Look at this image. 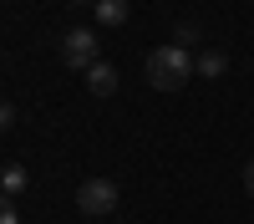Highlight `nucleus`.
<instances>
[{
  "instance_id": "f257e3e1",
  "label": "nucleus",
  "mask_w": 254,
  "mask_h": 224,
  "mask_svg": "<svg viewBox=\"0 0 254 224\" xmlns=\"http://www.w3.org/2000/svg\"><path fill=\"white\" fill-rule=\"evenodd\" d=\"M193 72H198L193 51H183V46H158V51H147V61H142V76H147L153 92H183V81Z\"/></svg>"
},
{
  "instance_id": "f03ea898",
  "label": "nucleus",
  "mask_w": 254,
  "mask_h": 224,
  "mask_svg": "<svg viewBox=\"0 0 254 224\" xmlns=\"http://www.w3.org/2000/svg\"><path fill=\"white\" fill-rule=\"evenodd\" d=\"M61 61H66L71 72H92L102 51H97V31L92 26H71V31H61Z\"/></svg>"
},
{
  "instance_id": "7ed1b4c3",
  "label": "nucleus",
  "mask_w": 254,
  "mask_h": 224,
  "mask_svg": "<svg viewBox=\"0 0 254 224\" xmlns=\"http://www.w3.org/2000/svg\"><path fill=\"white\" fill-rule=\"evenodd\" d=\"M117 183L112 178H87V183H81V189H76V209L81 214H87V219H107L112 209H117Z\"/></svg>"
},
{
  "instance_id": "20e7f679",
  "label": "nucleus",
  "mask_w": 254,
  "mask_h": 224,
  "mask_svg": "<svg viewBox=\"0 0 254 224\" xmlns=\"http://www.w3.org/2000/svg\"><path fill=\"white\" fill-rule=\"evenodd\" d=\"M87 87H92L97 97H112V92L122 87V76H117V67H107V61H97V67L87 72Z\"/></svg>"
},
{
  "instance_id": "39448f33",
  "label": "nucleus",
  "mask_w": 254,
  "mask_h": 224,
  "mask_svg": "<svg viewBox=\"0 0 254 224\" xmlns=\"http://www.w3.org/2000/svg\"><path fill=\"white\" fill-rule=\"evenodd\" d=\"M97 20L102 26H122L127 20V0H97Z\"/></svg>"
},
{
  "instance_id": "423d86ee",
  "label": "nucleus",
  "mask_w": 254,
  "mask_h": 224,
  "mask_svg": "<svg viewBox=\"0 0 254 224\" xmlns=\"http://www.w3.org/2000/svg\"><path fill=\"white\" fill-rule=\"evenodd\" d=\"M193 67H198L203 76H224V67H229V56H224V51H198V56H193Z\"/></svg>"
},
{
  "instance_id": "0eeeda50",
  "label": "nucleus",
  "mask_w": 254,
  "mask_h": 224,
  "mask_svg": "<svg viewBox=\"0 0 254 224\" xmlns=\"http://www.w3.org/2000/svg\"><path fill=\"white\" fill-rule=\"evenodd\" d=\"M20 189H26V168H20V163H10V168L0 173V194H5V199H15Z\"/></svg>"
},
{
  "instance_id": "6e6552de",
  "label": "nucleus",
  "mask_w": 254,
  "mask_h": 224,
  "mask_svg": "<svg viewBox=\"0 0 254 224\" xmlns=\"http://www.w3.org/2000/svg\"><path fill=\"white\" fill-rule=\"evenodd\" d=\"M173 46H183V51L198 46V26H193V20H178V26H173Z\"/></svg>"
},
{
  "instance_id": "1a4fd4ad",
  "label": "nucleus",
  "mask_w": 254,
  "mask_h": 224,
  "mask_svg": "<svg viewBox=\"0 0 254 224\" xmlns=\"http://www.w3.org/2000/svg\"><path fill=\"white\" fill-rule=\"evenodd\" d=\"M0 224H20V214H15V199H5V194H0Z\"/></svg>"
},
{
  "instance_id": "9d476101",
  "label": "nucleus",
  "mask_w": 254,
  "mask_h": 224,
  "mask_svg": "<svg viewBox=\"0 0 254 224\" xmlns=\"http://www.w3.org/2000/svg\"><path fill=\"white\" fill-rule=\"evenodd\" d=\"M10 122H15V107H10V102H0V133H10Z\"/></svg>"
},
{
  "instance_id": "9b49d317",
  "label": "nucleus",
  "mask_w": 254,
  "mask_h": 224,
  "mask_svg": "<svg viewBox=\"0 0 254 224\" xmlns=\"http://www.w3.org/2000/svg\"><path fill=\"white\" fill-rule=\"evenodd\" d=\"M244 194L254 199V158H249V168H244Z\"/></svg>"
}]
</instances>
